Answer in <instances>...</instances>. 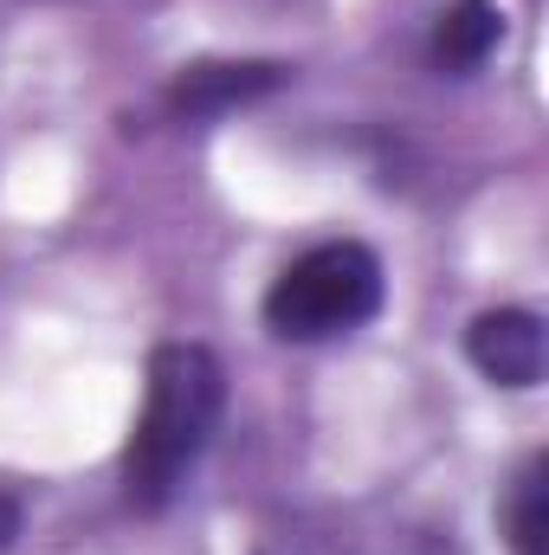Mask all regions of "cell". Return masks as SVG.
<instances>
[{"mask_svg": "<svg viewBox=\"0 0 549 555\" xmlns=\"http://www.w3.org/2000/svg\"><path fill=\"white\" fill-rule=\"evenodd\" d=\"M220 414H227L220 356L207 343H162L149 356L142 414L124 446V498L137 511H168V498L188 485V472L214 446Z\"/></svg>", "mask_w": 549, "mask_h": 555, "instance_id": "6da1fadb", "label": "cell"}, {"mask_svg": "<svg viewBox=\"0 0 549 555\" xmlns=\"http://www.w3.org/2000/svg\"><path fill=\"white\" fill-rule=\"evenodd\" d=\"M382 259L362 240H323L310 253H297L266 291V330L284 343H330L362 330L382 310Z\"/></svg>", "mask_w": 549, "mask_h": 555, "instance_id": "7a4b0ae2", "label": "cell"}, {"mask_svg": "<svg viewBox=\"0 0 549 555\" xmlns=\"http://www.w3.org/2000/svg\"><path fill=\"white\" fill-rule=\"evenodd\" d=\"M465 356L472 369L491 382V388H537L549 369V336H544V317L537 310H478L472 330H465Z\"/></svg>", "mask_w": 549, "mask_h": 555, "instance_id": "3957f363", "label": "cell"}, {"mask_svg": "<svg viewBox=\"0 0 549 555\" xmlns=\"http://www.w3.org/2000/svg\"><path fill=\"white\" fill-rule=\"evenodd\" d=\"M291 72L278 59H194L175 72L168 85V111L175 117H227L240 104H259L272 98Z\"/></svg>", "mask_w": 549, "mask_h": 555, "instance_id": "277c9868", "label": "cell"}, {"mask_svg": "<svg viewBox=\"0 0 549 555\" xmlns=\"http://www.w3.org/2000/svg\"><path fill=\"white\" fill-rule=\"evenodd\" d=\"M498 46H505V7L498 0H452L433 20V65L452 78L478 72Z\"/></svg>", "mask_w": 549, "mask_h": 555, "instance_id": "5b68a950", "label": "cell"}, {"mask_svg": "<svg viewBox=\"0 0 549 555\" xmlns=\"http://www.w3.org/2000/svg\"><path fill=\"white\" fill-rule=\"evenodd\" d=\"M505 530H511L518 555H549V459H531L518 472L511 504H505Z\"/></svg>", "mask_w": 549, "mask_h": 555, "instance_id": "8992f818", "label": "cell"}, {"mask_svg": "<svg viewBox=\"0 0 549 555\" xmlns=\"http://www.w3.org/2000/svg\"><path fill=\"white\" fill-rule=\"evenodd\" d=\"M13 537H20V504H13V498H0V555L13 550Z\"/></svg>", "mask_w": 549, "mask_h": 555, "instance_id": "52a82bcc", "label": "cell"}]
</instances>
